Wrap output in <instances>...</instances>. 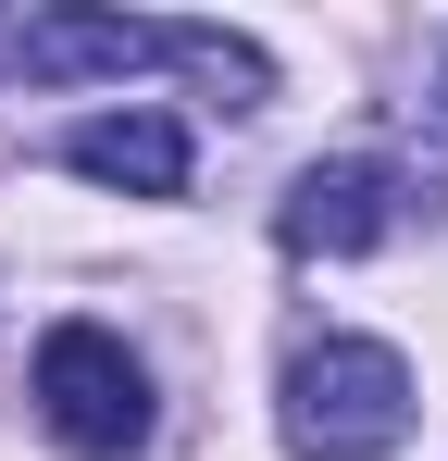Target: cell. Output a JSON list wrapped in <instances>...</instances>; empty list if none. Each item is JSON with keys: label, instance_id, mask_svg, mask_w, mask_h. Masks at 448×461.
Instances as JSON below:
<instances>
[{"label": "cell", "instance_id": "6da1fadb", "mask_svg": "<svg viewBox=\"0 0 448 461\" xmlns=\"http://www.w3.org/2000/svg\"><path fill=\"white\" fill-rule=\"evenodd\" d=\"M411 437V362L386 337H311L287 362V449L299 461H399Z\"/></svg>", "mask_w": 448, "mask_h": 461}, {"label": "cell", "instance_id": "3957f363", "mask_svg": "<svg viewBox=\"0 0 448 461\" xmlns=\"http://www.w3.org/2000/svg\"><path fill=\"white\" fill-rule=\"evenodd\" d=\"M411 212H436V175H399L386 150H336V162H311L287 187L274 237H287L299 262H362V249H386Z\"/></svg>", "mask_w": 448, "mask_h": 461}, {"label": "cell", "instance_id": "5b68a950", "mask_svg": "<svg viewBox=\"0 0 448 461\" xmlns=\"http://www.w3.org/2000/svg\"><path fill=\"white\" fill-rule=\"evenodd\" d=\"M138 63H175V25H138V13H25V76H138Z\"/></svg>", "mask_w": 448, "mask_h": 461}, {"label": "cell", "instance_id": "8992f818", "mask_svg": "<svg viewBox=\"0 0 448 461\" xmlns=\"http://www.w3.org/2000/svg\"><path fill=\"white\" fill-rule=\"evenodd\" d=\"M0 76H25V13H0Z\"/></svg>", "mask_w": 448, "mask_h": 461}, {"label": "cell", "instance_id": "52a82bcc", "mask_svg": "<svg viewBox=\"0 0 448 461\" xmlns=\"http://www.w3.org/2000/svg\"><path fill=\"white\" fill-rule=\"evenodd\" d=\"M436 87H448V50H436Z\"/></svg>", "mask_w": 448, "mask_h": 461}, {"label": "cell", "instance_id": "277c9868", "mask_svg": "<svg viewBox=\"0 0 448 461\" xmlns=\"http://www.w3.org/2000/svg\"><path fill=\"white\" fill-rule=\"evenodd\" d=\"M63 162L87 175V187H125V200H187V125L175 113H149V100H125V113H87V125H63Z\"/></svg>", "mask_w": 448, "mask_h": 461}, {"label": "cell", "instance_id": "7a4b0ae2", "mask_svg": "<svg viewBox=\"0 0 448 461\" xmlns=\"http://www.w3.org/2000/svg\"><path fill=\"white\" fill-rule=\"evenodd\" d=\"M38 424L63 437L75 461H125L149 449V375L112 324H50L38 337Z\"/></svg>", "mask_w": 448, "mask_h": 461}]
</instances>
